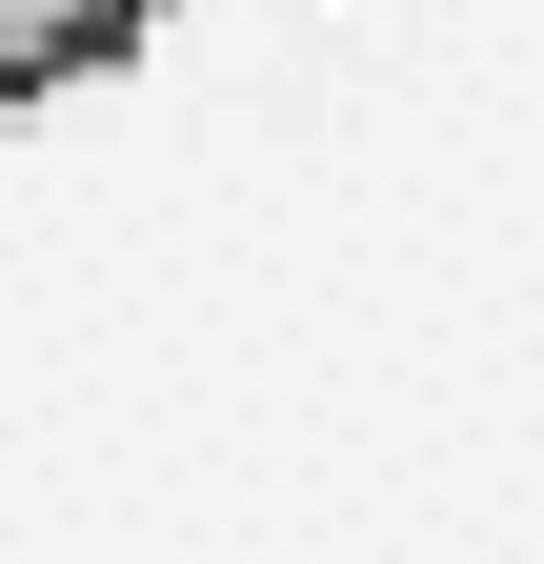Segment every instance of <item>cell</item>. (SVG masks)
Listing matches in <instances>:
<instances>
[{"mask_svg":"<svg viewBox=\"0 0 544 564\" xmlns=\"http://www.w3.org/2000/svg\"><path fill=\"white\" fill-rule=\"evenodd\" d=\"M162 0H0V101H41V82H81V61H121Z\"/></svg>","mask_w":544,"mask_h":564,"instance_id":"1","label":"cell"}]
</instances>
